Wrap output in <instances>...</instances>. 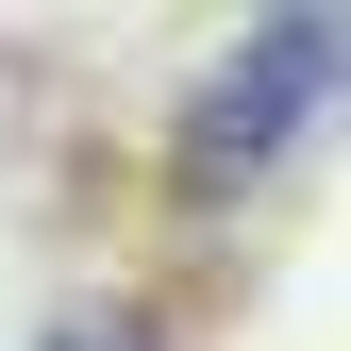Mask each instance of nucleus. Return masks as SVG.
I'll return each instance as SVG.
<instances>
[{"label":"nucleus","mask_w":351,"mask_h":351,"mask_svg":"<svg viewBox=\"0 0 351 351\" xmlns=\"http://www.w3.org/2000/svg\"><path fill=\"white\" fill-rule=\"evenodd\" d=\"M318 117H335V17L285 0V17H251L234 51L167 101V201L184 217H251L285 151H318Z\"/></svg>","instance_id":"f257e3e1"},{"label":"nucleus","mask_w":351,"mask_h":351,"mask_svg":"<svg viewBox=\"0 0 351 351\" xmlns=\"http://www.w3.org/2000/svg\"><path fill=\"white\" fill-rule=\"evenodd\" d=\"M34 351H184V318H167V285H67L51 318H34Z\"/></svg>","instance_id":"f03ea898"}]
</instances>
